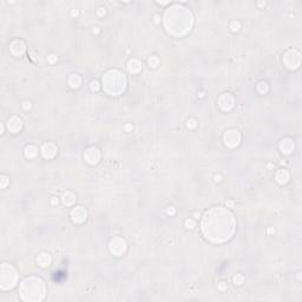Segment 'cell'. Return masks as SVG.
Masks as SVG:
<instances>
[{
    "label": "cell",
    "instance_id": "6da1fadb",
    "mask_svg": "<svg viewBox=\"0 0 302 302\" xmlns=\"http://www.w3.org/2000/svg\"><path fill=\"white\" fill-rule=\"evenodd\" d=\"M202 233L206 240L222 243L233 237L236 228L234 215L222 206H214L206 211L202 219Z\"/></svg>",
    "mask_w": 302,
    "mask_h": 302
},
{
    "label": "cell",
    "instance_id": "7a4b0ae2",
    "mask_svg": "<svg viewBox=\"0 0 302 302\" xmlns=\"http://www.w3.org/2000/svg\"><path fill=\"white\" fill-rule=\"evenodd\" d=\"M165 14L170 15L174 19H177V20H164L166 31L170 34L183 36L191 30L192 15L190 11H188V8L181 6V11H179V6H174L169 8L165 12Z\"/></svg>",
    "mask_w": 302,
    "mask_h": 302
},
{
    "label": "cell",
    "instance_id": "3957f363",
    "mask_svg": "<svg viewBox=\"0 0 302 302\" xmlns=\"http://www.w3.org/2000/svg\"><path fill=\"white\" fill-rule=\"evenodd\" d=\"M19 295L23 301L39 302L46 296V285L38 276L26 277L19 287Z\"/></svg>",
    "mask_w": 302,
    "mask_h": 302
},
{
    "label": "cell",
    "instance_id": "277c9868",
    "mask_svg": "<svg viewBox=\"0 0 302 302\" xmlns=\"http://www.w3.org/2000/svg\"><path fill=\"white\" fill-rule=\"evenodd\" d=\"M103 87L110 96H119L126 87V78L118 70H110L103 76Z\"/></svg>",
    "mask_w": 302,
    "mask_h": 302
},
{
    "label": "cell",
    "instance_id": "5b68a950",
    "mask_svg": "<svg viewBox=\"0 0 302 302\" xmlns=\"http://www.w3.org/2000/svg\"><path fill=\"white\" fill-rule=\"evenodd\" d=\"M18 274L10 263H2L0 267V289L10 290L17 286Z\"/></svg>",
    "mask_w": 302,
    "mask_h": 302
},
{
    "label": "cell",
    "instance_id": "8992f818",
    "mask_svg": "<svg viewBox=\"0 0 302 302\" xmlns=\"http://www.w3.org/2000/svg\"><path fill=\"white\" fill-rule=\"evenodd\" d=\"M223 140L228 148H236L241 142V134L236 129H229L224 132Z\"/></svg>",
    "mask_w": 302,
    "mask_h": 302
},
{
    "label": "cell",
    "instance_id": "52a82bcc",
    "mask_svg": "<svg viewBox=\"0 0 302 302\" xmlns=\"http://www.w3.org/2000/svg\"><path fill=\"white\" fill-rule=\"evenodd\" d=\"M110 251L115 256H122L126 251V242L122 237H115L110 242Z\"/></svg>",
    "mask_w": 302,
    "mask_h": 302
},
{
    "label": "cell",
    "instance_id": "ba28073f",
    "mask_svg": "<svg viewBox=\"0 0 302 302\" xmlns=\"http://www.w3.org/2000/svg\"><path fill=\"white\" fill-rule=\"evenodd\" d=\"M217 104H219V106H220L223 111H230L234 108L235 98L231 96V93H228V92L222 93V95L219 97Z\"/></svg>",
    "mask_w": 302,
    "mask_h": 302
},
{
    "label": "cell",
    "instance_id": "9c48e42d",
    "mask_svg": "<svg viewBox=\"0 0 302 302\" xmlns=\"http://www.w3.org/2000/svg\"><path fill=\"white\" fill-rule=\"evenodd\" d=\"M84 158H85V161L89 163V164L91 165H95L97 164L98 162H99V159H100V152L99 150L95 148V146H90V148H87L85 152H84Z\"/></svg>",
    "mask_w": 302,
    "mask_h": 302
},
{
    "label": "cell",
    "instance_id": "30bf717a",
    "mask_svg": "<svg viewBox=\"0 0 302 302\" xmlns=\"http://www.w3.org/2000/svg\"><path fill=\"white\" fill-rule=\"evenodd\" d=\"M71 220L73 221L74 223H83L84 221L86 220L87 217V211L86 209L82 206H74L72 210H71Z\"/></svg>",
    "mask_w": 302,
    "mask_h": 302
},
{
    "label": "cell",
    "instance_id": "8fae6325",
    "mask_svg": "<svg viewBox=\"0 0 302 302\" xmlns=\"http://www.w3.org/2000/svg\"><path fill=\"white\" fill-rule=\"evenodd\" d=\"M7 127L12 134H18L23 129V121L18 116H12L7 121Z\"/></svg>",
    "mask_w": 302,
    "mask_h": 302
},
{
    "label": "cell",
    "instance_id": "7c38bea8",
    "mask_svg": "<svg viewBox=\"0 0 302 302\" xmlns=\"http://www.w3.org/2000/svg\"><path fill=\"white\" fill-rule=\"evenodd\" d=\"M25 50H26V45L24 44L23 40H13L10 44V51L14 55H24Z\"/></svg>",
    "mask_w": 302,
    "mask_h": 302
},
{
    "label": "cell",
    "instance_id": "4fadbf2b",
    "mask_svg": "<svg viewBox=\"0 0 302 302\" xmlns=\"http://www.w3.org/2000/svg\"><path fill=\"white\" fill-rule=\"evenodd\" d=\"M41 153H42V156H44L45 158L51 159V158L55 157V153H57V146H55L53 143L47 142V143H45V144L42 145V148H41Z\"/></svg>",
    "mask_w": 302,
    "mask_h": 302
},
{
    "label": "cell",
    "instance_id": "5bb4252c",
    "mask_svg": "<svg viewBox=\"0 0 302 302\" xmlns=\"http://www.w3.org/2000/svg\"><path fill=\"white\" fill-rule=\"evenodd\" d=\"M294 142H293V139H290V138H283L282 140H281V143H280V150L282 153H285V155H289V153H291L293 150H294Z\"/></svg>",
    "mask_w": 302,
    "mask_h": 302
},
{
    "label": "cell",
    "instance_id": "9a60e30c",
    "mask_svg": "<svg viewBox=\"0 0 302 302\" xmlns=\"http://www.w3.org/2000/svg\"><path fill=\"white\" fill-rule=\"evenodd\" d=\"M289 172L286 170V169H280L276 171L275 174V179L278 184H286L287 182L289 181Z\"/></svg>",
    "mask_w": 302,
    "mask_h": 302
},
{
    "label": "cell",
    "instance_id": "2e32d148",
    "mask_svg": "<svg viewBox=\"0 0 302 302\" xmlns=\"http://www.w3.org/2000/svg\"><path fill=\"white\" fill-rule=\"evenodd\" d=\"M37 263L41 268H47L51 263V255L49 253H41L37 257Z\"/></svg>",
    "mask_w": 302,
    "mask_h": 302
},
{
    "label": "cell",
    "instance_id": "e0dca14e",
    "mask_svg": "<svg viewBox=\"0 0 302 302\" xmlns=\"http://www.w3.org/2000/svg\"><path fill=\"white\" fill-rule=\"evenodd\" d=\"M127 69L131 73H138L142 70V63L136 58H132L127 63Z\"/></svg>",
    "mask_w": 302,
    "mask_h": 302
},
{
    "label": "cell",
    "instance_id": "ac0fdd59",
    "mask_svg": "<svg viewBox=\"0 0 302 302\" xmlns=\"http://www.w3.org/2000/svg\"><path fill=\"white\" fill-rule=\"evenodd\" d=\"M68 82H69V85L72 87V89H78V87L80 86V84H82V78H80L79 74L73 73V74L70 76Z\"/></svg>",
    "mask_w": 302,
    "mask_h": 302
},
{
    "label": "cell",
    "instance_id": "d6986e66",
    "mask_svg": "<svg viewBox=\"0 0 302 302\" xmlns=\"http://www.w3.org/2000/svg\"><path fill=\"white\" fill-rule=\"evenodd\" d=\"M63 203L65 204V206H72L74 202H76V195L73 193L72 191H66L64 195H63Z\"/></svg>",
    "mask_w": 302,
    "mask_h": 302
},
{
    "label": "cell",
    "instance_id": "ffe728a7",
    "mask_svg": "<svg viewBox=\"0 0 302 302\" xmlns=\"http://www.w3.org/2000/svg\"><path fill=\"white\" fill-rule=\"evenodd\" d=\"M25 156L27 157V158H34L37 155H38V149L34 146V145H27L26 148H25Z\"/></svg>",
    "mask_w": 302,
    "mask_h": 302
},
{
    "label": "cell",
    "instance_id": "44dd1931",
    "mask_svg": "<svg viewBox=\"0 0 302 302\" xmlns=\"http://www.w3.org/2000/svg\"><path fill=\"white\" fill-rule=\"evenodd\" d=\"M268 90H269V86H268V84L264 82H261L257 84V91L262 93V95H264V93H267L268 92Z\"/></svg>",
    "mask_w": 302,
    "mask_h": 302
},
{
    "label": "cell",
    "instance_id": "7402d4cb",
    "mask_svg": "<svg viewBox=\"0 0 302 302\" xmlns=\"http://www.w3.org/2000/svg\"><path fill=\"white\" fill-rule=\"evenodd\" d=\"M148 64H149L150 68L156 69V68L158 66V64H159V59H158L156 55H151L150 58H149V60H148Z\"/></svg>",
    "mask_w": 302,
    "mask_h": 302
},
{
    "label": "cell",
    "instance_id": "603a6c76",
    "mask_svg": "<svg viewBox=\"0 0 302 302\" xmlns=\"http://www.w3.org/2000/svg\"><path fill=\"white\" fill-rule=\"evenodd\" d=\"M233 282L235 286H242L243 285V282H244V277H243V275L242 274H236L234 276L233 278Z\"/></svg>",
    "mask_w": 302,
    "mask_h": 302
},
{
    "label": "cell",
    "instance_id": "cb8c5ba5",
    "mask_svg": "<svg viewBox=\"0 0 302 302\" xmlns=\"http://www.w3.org/2000/svg\"><path fill=\"white\" fill-rule=\"evenodd\" d=\"M184 225H185L187 229H193L195 228V221L191 220V219H188L184 222Z\"/></svg>",
    "mask_w": 302,
    "mask_h": 302
},
{
    "label": "cell",
    "instance_id": "d4e9b609",
    "mask_svg": "<svg viewBox=\"0 0 302 302\" xmlns=\"http://www.w3.org/2000/svg\"><path fill=\"white\" fill-rule=\"evenodd\" d=\"M217 289L220 291H225L228 289V283L225 281H221V282H219V285H217Z\"/></svg>",
    "mask_w": 302,
    "mask_h": 302
},
{
    "label": "cell",
    "instance_id": "484cf974",
    "mask_svg": "<svg viewBox=\"0 0 302 302\" xmlns=\"http://www.w3.org/2000/svg\"><path fill=\"white\" fill-rule=\"evenodd\" d=\"M0 179H1V189H5L6 187H7V184H8V177L7 176H5V175H1V177H0Z\"/></svg>",
    "mask_w": 302,
    "mask_h": 302
},
{
    "label": "cell",
    "instance_id": "4316f807",
    "mask_svg": "<svg viewBox=\"0 0 302 302\" xmlns=\"http://www.w3.org/2000/svg\"><path fill=\"white\" fill-rule=\"evenodd\" d=\"M230 28H231L233 32H238L240 28H241V24L238 21H233L231 25H230Z\"/></svg>",
    "mask_w": 302,
    "mask_h": 302
},
{
    "label": "cell",
    "instance_id": "83f0119b",
    "mask_svg": "<svg viewBox=\"0 0 302 302\" xmlns=\"http://www.w3.org/2000/svg\"><path fill=\"white\" fill-rule=\"evenodd\" d=\"M187 126H188L189 129H195V127L197 126V122H196V119H193V118L188 119V121H187Z\"/></svg>",
    "mask_w": 302,
    "mask_h": 302
},
{
    "label": "cell",
    "instance_id": "f1b7e54d",
    "mask_svg": "<svg viewBox=\"0 0 302 302\" xmlns=\"http://www.w3.org/2000/svg\"><path fill=\"white\" fill-rule=\"evenodd\" d=\"M21 106H23V109H24L25 111H28V110H31V109H32V103H31L30 100H25V102L23 103V105H21Z\"/></svg>",
    "mask_w": 302,
    "mask_h": 302
},
{
    "label": "cell",
    "instance_id": "f546056e",
    "mask_svg": "<svg viewBox=\"0 0 302 302\" xmlns=\"http://www.w3.org/2000/svg\"><path fill=\"white\" fill-rule=\"evenodd\" d=\"M90 87H91V90H92V91H98L100 86H99V83L97 82V80H92V82H91V85H90Z\"/></svg>",
    "mask_w": 302,
    "mask_h": 302
},
{
    "label": "cell",
    "instance_id": "4dcf8cb0",
    "mask_svg": "<svg viewBox=\"0 0 302 302\" xmlns=\"http://www.w3.org/2000/svg\"><path fill=\"white\" fill-rule=\"evenodd\" d=\"M47 60H49V63H50V64H55V63L58 61V57H57L55 55H50L49 57H47Z\"/></svg>",
    "mask_w": 302,
    "mask_h": 302
},
{
    "label": "cell",
    "instance_id": "1f68e13d",
    "mask_svg": "<svg viewBox=\"0 0 302 302\" xmlns=\"http://www.w3.org/2000/svg\"><path fill=\"white\" fill-rule=\"evenodd\" d=\"M175 214H176V209H175L174 206H168V208H166V215L174 216Z\"/></svg>",
    "mask_w": 302,
    "mask_h": 302
},
{
    "label": "cell",
    "instance_id": "d6a6232c",
    "mask_svg": "<svg viewBox=\"0 0 302 302\" xmlns=\"http://www.w3.org/2000/svg\"><path fill=\"white\" fill-rule=\"evenodd\" d=\"M105 13H106V11H105V7H99V8L97 10V14H98V15H100V17L105 15Z\"/></svg>",
    "mask_w": 302,
    "mask_h": 302
},
{
    "label": "cell",
    "instance_id": "836d02e7",
    "mask_svg": "<svg viewBox=\"0 0 302 302\" xmlns=\"http://www.w3.org/2000/svg\"><path fill=\"white\" fill-rule=\"evenodd\" d=\"M124 129H125V131H132L134 130V125L131 123H127V124H125V126H124Z\"/></svg>",
    "mask_w": 302,
    "mask_h": 302
},
{
    "label": "cell",
    "instance_id": "e575fe53",
    "mask_svg": "<svg viewBox=\"0 0 302 302\" xmlns=\"http://www.w3.org/2000/svg\"><path fill=\"white\" fill-rule=\"evenodd\" d=\"M58 203H59V202H58V198H57V197H52V198H51V204H52V206H58Z\"/></svg>",
    "mask_w": 302,
    "mask_h": 302
},
{
    "label": "cell",
    "instance_id": "d590c367",
    "mask_svg": "<svg viewBox=\"0 0 302 302\" xmlns=\"http://www.w3.org/2000/svg\"><path fill=\"white\" fill-rule=\"evenodd\" d=\"M214 181H215V182H221V181H222V176H221L220 174H219V175H215V176H214Z\"/></svg>",
    "mask_w": 302,
    "mask_h": 302
},
{
    "label": "cell",
    "instance_id": "8d00e7d4",
    "mask_svg": "<svg viewBox=\"0 0 302 302\" xmlns=\"http://www.w3.org/2000/svg\"><path fill=\"white\" fill-rule=\"evenodd\" d=\"M92 33L98 34V33H99V27H93V30H92Z\"/></svg>",
    "mask_w": 302,
    "mask_h": 302
},
{
    "label": "cell",
    "instance_id": "74e56055",
    "mask_svg": "<svg viewBox=\"0 0 302 302\" xmlns=\"http://www.w3.org/2000/svg\"><path fill=\"white\" fill-rule=\"evenodd\" d=\"M153 18H155V23H157V24H158V23L161 21V20H159V15H157V14H156Z\"/></svg>",
    "mask_w": 302,
    "mask_h": 302
},
{
    "label": "cell",
    "instance_id": "f35d334b",
    "mask_svg": "<svg viewBox=\"0 0 302 302\" xmlns=\"http://www.w3.org/2000/svg\"><path fill=\"white\" fill-rule=\"evenodd\" d=\"M71 14H72V17H77V15H78V11H77V10H73V11L71 12Z\"/></svg>",
    "mask_w": 302,
    "mask_h": 302
},
{
    "label": "cell",
    "instance_id": "ab89813d",
    "mask_svg": "<svg viewBox=\"0 0 302 302\" xmlns=\"http://www.w3.org/2000/svg\"><path fill=\"white\" fill-rule=\"evenodd\" d=\"M200 216H201V214H200V212H195V214H193V217H195L196 220H197V219H200Z\"/></svg>",
    "mask_w": 302,
    "mask_h": 302
},
{
    "label": "cell",
    "instance_id": "60d3db41",
    "mask_svg": "<svg viewBox=\"0 0 302 302\" xmlns=\"http://www.w3.org/2000/svg\"><path fill=\"white\" fill-rule=\"evenodd\" d=\"M225 204H227V206H230V208H231V206H234V203H233V202H231V201H228V202H227Z\"/></svg>",
    "mask_w": 302,
    "mask_h": 302
},
{
    "label": "cell",
    "instance_id": "b9f144b4",
    "mask_svg": "<svg viewBox=\"0 0 302 302\" xmlns=\"http://www.w3.org/2000/svg\"><path fill=\"white\" fill-rule=\"evenodd\" d=\"M4 130H5V126H4V124H1V132H0L1 135L4 134Z\"/></svg>",
    "mask_w": 302,
    "mask_h": 302
},
{
    "label": "cell",
    "instance_id": "7bdbcfd3",
    "mask_svg": "<svg viewBox=\"0 0 302 302\" xmlns=\"http://www.w3.org/2000/svg\"><path fill=\"white\" fill-rule=\"evenodd\" d=\"M268 233H273V234H275V229H272V228H269Z\"/></svg>",
    "mask_w": 302,
    "mask_h": 302
}]
</instances>
